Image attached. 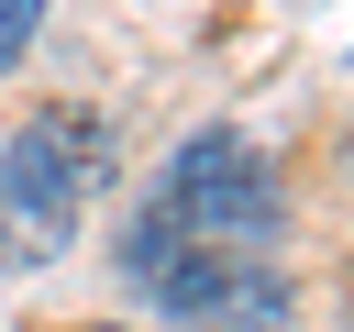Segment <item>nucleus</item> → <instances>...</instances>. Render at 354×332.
<instances>
[{
  "instance_id": "obj_1",
  "label": "nucleus",
  "mask_w": 354,
  "mask_h": 332,
  "mask_svg": "<svg viewBox=\"0 0 354 332\" xmlns=\"http://www.w3.org/2000/svg\"><path fill=\"white\" fill-rule=\"evenodd\" d=\"M111 166V122L100 111H33L11 144H0V266L33 277L77 243V210Z\"/></svg>"
},
{
  "instance_id": "obj_2",
  "label": "nucleus",
  "mask_w": 354,
  "mask_h": 332,
  "mask_svg": "<svg viewBox=\"0 0 354 332\" xmlns=\"http://www.w3.org/2000/svg\"><path fill=\"white\" fill-rule=\"evenodd\" d=\"M122 277L177 321V332H288V277L277 255H232V243H177L144 210L122 221Z\"/></svg>"
},
{
  "instance_id": "obj_3",
  "label": "nucleus",
  "mask_w": 354,
  "mask_h": 332,
  "mask_svg": "<svg viewBox=\"0 0 354 332\" xmlns=\"http://www.w3.org/2000/svg\"><path fill=\"white\" fill-rule=\"evenodd\" d=\"M144 221H155V232H177V243L266 255V243L288 232V188H277V166H266L243 133H188V144L166 155V177H155Z\"/></svg>"
},
{
  "instance_id": "obj_4",
  "label": "nucleus",
  "mask_w": 354,
  "mask_h": 332,
  "mask_svg": "<svg viewBox=\"0 0 354 332\" xmlns=\"http://www.w3.org/2000/svg\"><path fill=\"white\" fill-rule=\"evenodd\" d=\"M33 22H44V0H0V66H22V44H33Z\"/></svg>"
},
{
  "instance_id": "obj_5",
  "label": "nucleus",
  "mask_w": 354,
  "mask_h": 332,
  "mask_svg": "<svg viewBox=\"0 0 354 332\" xmlns=\"http://www.w3.org/2000/svg\"><path fill=\"white\" fill-rule=\"evenodd\" d=\"M88 332H111V321H88Z\"/></svg>"
}]
</instances>
